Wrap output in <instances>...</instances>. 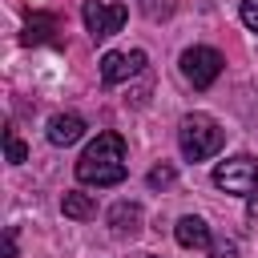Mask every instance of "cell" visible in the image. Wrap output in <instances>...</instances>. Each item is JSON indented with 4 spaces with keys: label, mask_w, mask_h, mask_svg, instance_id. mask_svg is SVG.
Listing matches in <instances>:
<instances>
[{
    "label": "cell",
    "mask_w": 258,
    "mask_h": 258,
    "mask_svg": "<svg viewBox=\"0 0 258 258\" xmlns=\"http://www.w3.org/2000/svg\"><path fill=\"white\" fill-rule=\"evenodd\" d=\"M77 181L97 185V189L125 181V141H121V133L105 129L85 145V153L77 157Z\"/></svg>",
    "instance_id": "6da1fadb"
},
{
    "label": "cell",
    "mask_w": 258,
    "mask_h": 258,
    "mask_svg": "<svg viewBox=\"0 0 258 258\" xmlns=\"http://www.w3.org/2000/svg\"><path fill=\"white\" fill-rule=\"evenodd\" d=\"M226 133L222 125L210 117V113H185L181 125H177V145H181V157L185 161H206L222 149Z\"/></svg>",
    "instance_id": "7a4b0ae2"
},
{
    "label": "cell",
    "mask_w": 258,
    "mask_h": 258,
    "mask_svg": "<svg viewBox=\"0 0 258 258\" xmlns=\"http://www.w3.org/2000/svg\"><path fill=\"white\" fill-rule=\"evenodd\" d=\"M214 185L226 189V194H246L250 198L258 189V161L250 153H234V157L218 161L214 165Z\"/></svg>",
    "instance_id": "3957f363"
},
{
    "label": "cell",
    "mask_w": 258,
    "mask_h": 258,
    "mask_svg": "<svg viewBox=\"0 0 258 258\" xmlns=\"http://www.w3.org/2000/svg\"><path fill=\"white\" fill-rule=\"evenodd\" d=\"M181 77L194 85V89H210L218 77H222V52L218 48H210V44H194V48H185L181 52Z\"/></svg>",
    "instance_id": "277c9868"
},
{
    "label": "cell",
    "mask_w": 258,
    "mask_h": 258,
    "mask_svg": "<svg viewBox=\"0 0 258 258\" xmlns=\"http://www.w3.org/2000/svg\"><path fill=\"white\" fill-rule=\"evenodd\" d=\"M81 16H85V28H89L93 40H109L113 32H121L129 8L125 4H105V0H85Z\"/></svg>",
    "instance_id": "5b68a950"
},
{
    "label": "cell",
    "mask_w": 258,
    "mask_h": 258,
    "mask_svg": "<svg viewBox=\"0 0 258 258\" xmlns=\"http://www.w3.org/2000/svg\"><path fill=\"white\" fill-rule=\"evenodd\" d=\"M145 52L141 48H133V52H105L101 56V81L105 85H121V81H129L133 73H141L145 69Z\"/></svg>",
    "instance_id": "8992f818"
},
{
    "label": "cell",
    "mask_w": 258,
    "mask_h": 258,
    "mask_svg": "<svg viewBox=\"0 0 258 258\" xmlns=\"http://www.w3.org/2000/svg\"><path fill=\"white\" fill-rule=\"evenodd\" d=\"M173 238H177V246H185V250H210V246H214V238H210V226H206L202 218H194V214L177 218V226H173Z\"/></svg>",
    "instance_id": "52a82bcc"
},
{
    "label": "cell",
    "mask_w": 258,
    "mask_h": 258,
    "mask_svg": "<svg viewBox=\"0 0 258 258\" xmlns=\"http://www.w3.org/2000/svg\"><path fill=\"white\" fill-rule=\"evenodd\" d=\"M81 137H85V121L77 113H56L48 121V141L52 145H77Z\"/></svg>",
    "instance_id": "ba28073f"
},
{
    "label": "cell",
    "mask_w": 258,
    "mask_h": 258,
    "mask_svg": "<svg viewBox=\"0 0 258 258\" xmlns=\"http://www.w3.org/2000/svg\"><path fill=\"white\" fill-rule=\"evenodd\" d=\"M109 226H113L117 238H133V234L141 230V206H137V202H117V206L109 210Z\"/></svg>",
    "instance_id": "9c48e42d"
},
{
    "label": "cell",
    "mask_w": 258,
    "mask_h": 258,
    "mask_svg": "<svg viewBox=\"0 0 258 258\" xmlns=\"http://www.w3.org/2000/svg\"><path fill=\"white\" fill-rule=\"evenodd\" d=\"M60 214H64V218H73V222H89V218L97 214V202H93L89 194L73 189V194H64V198H60Z\"/></svg>",
    "instance_id": "30bf717a"
},
{
    "label": "cell",
    "mask_w": 258,
    "mask_h": 258,
    "mask_svg": "<svg viewBox=\"0 0 258 258\" xmlns=\"http://www.w3.org/2000/svg\"><path fill=\"white\" fill-rule=\"evenodd\" d=\"M52 32H56V16L36 12V16L24 24V44H44V40H52Z\"/></svg>",
    "instance_id": "8fae6325"
},
{
    "label": "cell",
    "mask_w": 258,
    "mask_h": 258,
    "mask_svg": "<svg viewBox=\"0 0 258 258\" xmlns=\"http://www.w3.org/2000/svg\"><path fill=\"white\" fill-rule=\"evenodd\" d=\"M4 153H8L12 165H24V161H28V149H24V141L16 137V129H4Z\"/></svg>",
    "instance_id": "7c38bea8"
},
{
    "label": "cell",
    "mask_w": 258,
    "mask_h": 258,
    "mask_svg": "<svg viewBox=\"0 0 258 258\" xmlns=\"http://www.w3.org/2000/svg\"><path fill=\"white\" fill-rule=\"evenodd\" d=\"M145 181H149L153 189H169V185L177 181V169H173L169 161H161V165H153V169H149V177H145Z\"/></svg>",
    "instance_id": "4fadbf2b"
},
{
    "label": "cell",
    "mask_w": 258,
    "mask_h": 258,
    "mask_svg": "<svg viewBox=\"0 0 258 258\" xmlns=\"http://www.w3.org/2000/svg\"><path fill=\"white\" fill-rule=\"evenodd\" d=\"M137 4H141V12L149 20H169L173 8H177V0H137Z\"/></svg>",
    "instance_id": "5bb4252c"
},
{
    "label": "cell",
    "mask_w": 258,
    "mask_h": 258,
    "mask_svg": "<svg viewBox=\"0 0 258 258\" xmlns=\"http://www.w3.org/2000/svg\"><path fill=\"white\" fill-rule=\"evenodd\" d=\"M238 16H242V24H246L250 32H258V0H242Z\"/></svg>",
    "instance_id": "9a60e30c"
},
{
    "label": "cell",
    "mask_w": 258,
    "mask_h": 258,
    "mask_svg": "<svg viewBox=\"0 0 258 258\" xmlns=\"http://www.w3.org/2000/svg\"><path fill=\"white\" fill-rule=\"evenodd\" d=\"M234 254H238L234 242H214V246H210V258H234Z\"/></svg>",
    "instance_id": "2e32d148"
},
{
    "label": "cell",
    "mask_w": 258,
    "mask_h": 258,
    "mask_svg": "<svg viewBox=\"0 0 258 258\" xmlns=\"http://www.w3.org/2000/svg\"><path fill=\"white\" fill-rule=\"evenodd\" d=\"M4 258H16V230L4 234Z\"/></svg>",
    "instance_id": "e0dca14e"
},
{
    "label": "cell",
    "mask_w": 258,
    "mask_h": 258,
    "mask_svg": "<svg viewBox=\"0 0 258 258\" xmlns=\"http://www.w3.org/2000/svg\"><path fill=\"white\" fill-rule=\"evenodd\" d=\"M246 214H250V218H258V189L246 198Z\"/></svg>",
    "instance_id": "ac0fdd59"
}]
</instances>
